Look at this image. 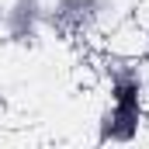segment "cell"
Masks as SVG:
<instances>
[{"instance_id": "obj_1", "label": "cell", "mask_w": 149, "mask_h": 149, "mask_svg": "<svg viewBox=\"0 0 149 149\" xmlns=\"http://www.w3.org/2000/svg\"><path fill=\"white\" fill-rule=\"evenodd\" d=\"M104 80L108 104L97 114L94 139L104 146H128L142 135L146 125V73L135 59H111L104 66Z\"/></svg>"}, {"instance_id": "obj_2", "label": "cell", "mask_w": 149, "mask_h": 149, "mask_svg": "<svg viewBox=\"0 0 149 149\" xmlns=\"http://www.w3.org/2000/svg\"><path fill=\"white\" fill-rule=\"evenodd\" d=\"M118 0H49V28L59 35H90L104 28Z\"/></svg>"}, {"instance_id": "obj_3", "label": "cell", "mask_w": 149, "mask_h": 149, "mask_svg": "<svg viewBox=\"0 0 149 149\" xmlns=\"http://www.w3.org/2000/svg\"><path fill=\"white\" fill-rule=\"evenodd\" d=\"M0 28L10 45L35 49L42 42V31L49 28V0H7Z\"/></svg>"}, {"instance_id": "obj_4", "label": "cell", "mask_w": 149, "mask_h": 149, "mask_svg": "<svg viewBox=\"0 0 149 149\" xmlns=\"http://www.w3.org/2000/svg\"><path fill=\"white\" fill-rule=\"evenodd\" d=\"M0 21H3V0H0Z\"/></svg>"}]
</instances>
